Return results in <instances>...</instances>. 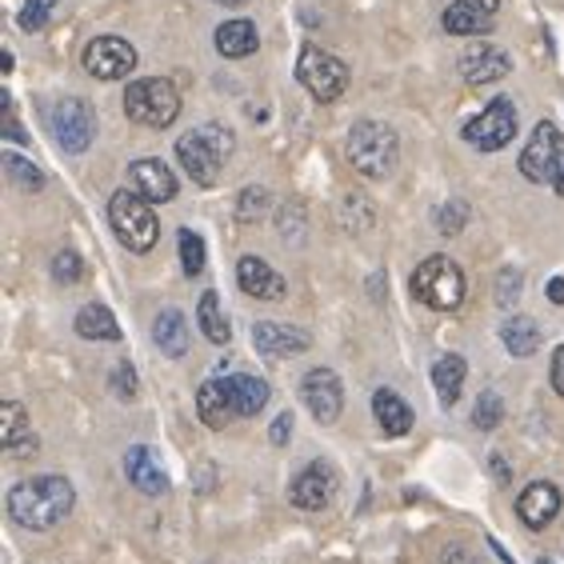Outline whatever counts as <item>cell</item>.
Wrapping results in <instances>:
<instances>
[{
	"label": "cell",
	"mask_w": 564,
	"mask_h": 564,
	"mask_svg": "<svg viewBox=\"0 0 564 564\" xmlns=\"http://www.w3.org/2000/svg\"><path fill=\"white\" fill-rule=\"evenodd\" d=\"M181 264H185L188 276H200L205 272V240L196 237L193 228H181Z\"/></svg>",
	"instance_id": "obj_34"
},
{
	"label": "cell",
	"mask_w": 564,
	"mask_h": 564,
	"mask_svg": "<svg viewBox=\"0 0 564 564\" xmlns=\"http://www.w3.org/2000/svg\"><path fill=\"white\" fill-rule=\"evenodd\" d=\"M124 473H129V480L144 492V497H161V492L169 489V477H164L161 460H156L152 448H144V445L129 448V456H124Z\"/></svg>",
	"instance_id": "obj_20"
},
{
	"label": "cell",
	"mask_w": 564,
	"mask_h": 564,
	"mask_svg": "<svg viewBox=\"0 0 564 564\" xmlns=\"http://www.w3.org/2000/svg\"><path fill=\"white\" fill-rule=\"evenodd\" d=\"M225 392L237 416H257L269 404V380L249 377V372H237V377H225Z\"/></svg>",
	"instance_id": "obj_22"
},
{
	"label": "cell",
	"mask_w": 564,
	"mask_h": 564,
	"mask_svg": "<svg viewBox=\"0 0 564 564\" xmlns=\"http://www.w3.org/2000/svg\"><path fill=\"white\" fill-rule=\"evenodd\" d=\"M536 564H556V561H549V556H541V561H536Z\"/></svg>",
	"instance_id": "obj_47"
},
{
	"label": "cell",
	"mask_w": 564,
	"mask_h": 564,
	"mask_svg": "<svg viewBox=\"0 0 564 564\" xmlns=\"http://www.w3.org/2000/svg\"><path fill=\"white\" fill-rule=\"evenodd\" d=\"M337 497V477H333V468L313 460V465H304L301 473L293 477L289 485V500H293L301 512H321L328 509V500Z\"/></svg>",
	"instance_id": "obj_13"
},
{
	"label": "cell",
	"mask_w": 564,
	"mask_h": 564,
	"mask_svg": "<svg viewBox=\"0 0 564 564\" xmlns=\"http://www.w3.org/2000/svg\"><path fill=\"white\" fill-rule=\"evenodd\" d=\"M0 161H4V173H9V181L17 188H24V193H41L44 188V173L33 161H24V156H17V152H4Z\"/></svg>",
	"instance_id": "obj_31"
},
{
	"label": "cell",
	"mask_w": 564,
	"mask_h": 564,
	"mask_svg": "<svg viewBox=\"0 0 564 564\" xmlns=\"http://www.w3.org/2000/svg\"><path fill=\"white\" fill-rule=\"evenodd\" d=\"M301 85L308 88V97L321 100V105H333L348 88V65L337 61L333 53L316 48V44H304L301 48V65H296Z\"/></svg>",
	"instance_id": "obj_7"
},
{
	"label": "cell",
	"mask_w": 564,
	"mask_h": 564,
	"mask_svg": "<svg viewBox=\"0 0 564 564\" xmlns=\"http://www.w3.org/2000/svg\"><path fill=\"white\" fill-rule=\"evenodd\" d=\"M549 301L564 304V276H553V281H549Z\"/></svg>",
	"instance_id": "obj_42"
},
{
	"label": "cell",
	"mask_w": 564,
	"mask_h": 564,
	"mask_svg": "<svg viewBox=\"0 0 564 564\" xmlns=\"http://www.w3.org/2000/svg\"><path fill=\"white\" fill-rule=\"evenodd\" d=\"M348 161H352V169L360 176L384 181V176H392L397 161H401V141L380 120H357L352 132H348Z\"/></svg>",
	"instance_id": "obj_2"
},
{
	"label": "cell",
	"mask_w": 564,
	"mask_h": 564,
	"mask_svg": "<svg viewBox=\"0 0 564 564\" xmlns=\"http://www.w3.org/2000/svg\"><path fill=\"white\" fill-rule=\"evenodd\" d=\"M413 296L436 313H453L465 301V272L448 257H429L421 269L413 272Z\"/></svg>",
	"instance_id": "obj_6"
},
{
	"label": "cell",
	"mask_w": 564,
	"mask_h": 564,
	"mask_svg": "<svg viewBox=\"0 0 564 564\" xmlns=\"http://www.w3.org/2000/svg\"><path fill=\"white\" fill-rule=\"evenodd\" d=\"M124 112L144 129H169L181 117V93L164 76H144V80H132L124 93Z\"/></svg>",
	"instance_id": "obj_4"
},
{
	"label": "cell",
	"mask_w": 564,
	"mask_h": 564,
	"mask_svg": "<svg viewBox=\"0 0 564 564\" xmlns=\"http://www.w3.org/2000/svg\"><path fill=\"white\" fill-rule=\"evenodd\" d=\"M109 220L120 245L132 252H149L156 245V237H161V220H156L152 205L141 193H132V188H120L109 200Z\"/></svg>",
	"instance_id": "obj_5"
},
{
	"label": "cell",
	"mask_w": 564,
	"mask_h": 564,
	"mask_svg": "<svg viewBox=\"0 0 564 564\" xmlns=\"http://www.w3.org/2000/svg\"><path fill=\"white\" fill-rule=\"evenodd\" d=\"M512 73V56L500 48V44H473L465 56H460V76L468 85H492L500 76Z\"/></svg>",
	"instance_id": "obj_14"
},
{
	"label": "cell",
	"mask_w": 564,
	"mask_h": 564,
	"mask_svg": "<svg viewBox=\"0 0 564 564\" xmlns=\"http://www.w3.org/2000/svg\"><path fill=\"white\" fill-rule=\"evenodd\" d=\"M500 340H505V348H509L512 357H532V352L541 348V328H536V321H529V316H512V321H505V328H500Z\"/></svg>",
	"instance_id": "obj_29"
},
{
	"label": "cell",
	"mask_w": 564,
	"mask_h": 564,
	"mask_svg": "<svg viewBox=\"0 0 564 564\" xmlns=\"http://www.w3.org/2000/svg\"><path fill=\"white\" fill-rule=\"evenodd\" d=\"M61 4V0H29L21 12V29L24 33H41L44 24H48V17H53V9Z\"/></svg>",
	"instance_id": "obj_36"
},
{
	"label": "cell",
	"mask_w": 564,
	"mask_h": 564,
	"mask_svg": "<svg viewBox=\"0 0 564 564\" xmlns=\"http://www.w3.org/2000/svg\"><path fill=\"white\" fill-rule=\"evenodd\" d=\"M465 377H468L465 357H456V352H448V357L436 360V365H433V384H436V397H441V404H456V401H460Z\"/></svg>",
	"instance_id": "obj_26"
},
{
	"label": "cell",
	"mask_w": 564,
	"mask_h": 564,
	"mask_svg": "<svg viewBox=\"0 0 564 564\" xmlns=\"http://www.w3.org/2000/svg\"><path fill=\"white\" fill-rule=\"evenodd\" d=\"M257 44H261V36H257V24L252 21H225L217 29V53L228 56V61H240V56H252L257 53Z\"/></svg>",
	"instance_id": "obj_24"
},
{
	"label": "cell",
	"mask_w": 564,
	"mask_h": 564,
	"mask_svg": "<svg viewBox=\"0 0 564 564\" xmlns=\"http://www.w3.org/2000/svg\"><path fill=\"white\" fill-rule=\"evenodd\" d=\"M264 213H269V188L249 185L237 196V220L240 225H252V220H261Z\"/></svg>",
	"instance_id": "obj_33"
},
{
	"label": "cell",
	"mask_w": 564,
	"mask_h": 564,
	"mask_svg": "<svg viewBox=\"0 0 564 564\" xmlns=\"http://www.w3.org/2000/svg\"><path fill=\"white\" fill-rule=\"evenodd\" d=\"M553 188L564 196V152H561V161H556V173H553Z\"/></svg>",
	"instance_id": "obj_44"
},
{
	"label": "cell",
	"mask_w": 564,
	"mask_h": 564,
	"mask_svg": "<svg viewBox=\"0 0 564 564\" xmlns=\"http://www.w3.org/2000/svg\"><path fill=\"white\" fill-rule=\"evenodd\" d=\"M196 413H200V421H205L213 433H225L228 424L237 421V409L228 401L225 380H205V384H200V392H196Z\"/></svg>",
	"instance_id": "obj_21"
},
{
	"label": "cell",
	"mask_w": 564,
	"mask_h": 564,
	"mask_svg": "<svg viewBox=\"0 0 564 564\" xmlns=\"http://www.w3.org/2000/svg\"><path fill=\"white\" fill-rule=\"evenodd\" d=\"M217 4H225V9H240L245 0H217Z\"/></svg>",
	"instance_id": "obj_46"
},
{
	"label": "cell",
	"mask_w": 564,
	"mask_h": 564,
	"mask_svg": "<svg viewBox=\"0 0 564 564\" xmlns=\"http://www.w3.org/2000/svg\"><path fill=\"white\" fill-rule=\"evenodd\" d=\"M152 340H156V348H161L164 357H185L188 352L185 316L176 313V308H164V313L152 321Z\"/></svg>",
	"instance_id": "obj_25"
},
{
	"label": "cell",
	"mask_w": 564,
	"mask_h": 564,
	"mask_svg": "<svg viewBox=\"0 0 564 564\" xmlns=\"http://www.w3.org/2000/svg\"><path fill=\"white\" fill-rule=\"evenodd\" d=\"M445 29L453 36H480L492 29V17H485V12L465 4V0H453L445 9Z\"/></svg>",
	"instance_id": "obj_30"
},
{
	"label": "cell",
	"mask_w": 564,
	"mask_h": 564,
	"mask_svg": "<svg viewBox=\"0 0 564 564\" xmlns=\"http://www.w3.org/2000/svg\"><path fill=\"white\" fill-rule=\"evenodd\" d=\"M301 401L308 404L316 424H333L345 409V389H340V377L333 369H313L301 380Z\"/></svg>",
	"instance_id": "obj_12"
},
{
	"label": "cell",
	"mask_w": 564,
	"mask_h": 564,
	"mask_svg": "<svg viewBox=\"0 0 564 564\" xmlns=\"http://www.w3.org/2000/svg\"><path fill=\"white\" fill-rule=\"evenodd\" d=\"M517 296H521V272L505 269V272H500V281H497V304H500V308H512V304H517Z\"/></svg>",
	"instance_id": "obj_38"
},
{
	"label": "cell",
	"mask_w": 564,
	"mask_h": 564,
	"mask_svg": "<svg viewBox=\"0 0 564 564\" xmlns=\"http://www.w3.org/2000/svg\"><path fill=\"white\" fill-rule=\"evenodd\" d=\"M76 333L85 340H120V325L112 308L105 304H85L80 313H76Z\"/></svg>",
	"instance_id": "obj_27"
},
{
	"label": "cell",
	"mask_w": 564,
	"mask_h": 564,
	"mask_svg": "<svg viewBox=\"0 0 564 564\" xmlns=\"http://www.w3.org/2000/svg\"><path fill=\"white\" fill-rule=\"evenodd\" d=\"M465 4H473V9H480V12H485V17L500 9V0H465Z\"/></svg>",
	"instance_id": "obj_43"
},
{
	"label": "cell",
	"mask_w": 564,
	"mask_h": 564,
	"mask_svg": "<svg viewBox=\"0 0 564 564\" xmlns=\"http://www.w3.org/2000/svg\"><path fill=\"white\" fill-rule=\"evenodd\" d=\"M561 152H564V141H561V132H556V124L553 120H541V124L532 129L529 144H524V152H521V173L529 176L532 185L553 181Z\"/></svg>",
	"instance_id": "obj_10"
},
{
	"label": "cell",
	"mask_w": 564,
	"mask_h": 564,
	"mask_svg": "<svg viewBox=\"0 0 564 564\" xmlns=\"http://www.w3.org/2000/svg\"><path fill=\"white\" fill-rule=\"evenodd\" d=\"M232 152V132L225 124H205V129L185 132L176 141V161L193 176L196 185H217L220 161Z\"/></svg>",
	"instance_id": "obj_3"
},
{
	"label": "cell",
	"mask_w": 564,
	"mask_h": 564,
	"mask_svg": "<svg viewBox=\"0 0 564 564\" xmlns=\"http://www.w3.org/2000/svg\"><path fill=\"white\" fill-rule=\"evenodd\" d=\"M505 421V401H500V392H480L477 409H473V424H477L480 433H492L497 424Z\"/></svg>",
	"instance_id": "obj_32"
},
{
	"label": "cell",
	"mask_w": 564,
	"mask_h": 564,
	"mask_svg": "<svg viewBox=\"0 0 564 564\" xmlns=\"http://www.w3.org/2000/svg\"><path fill=\"white\" fill-rule=\"evenodd\" d=\"M53 276L61 284H76L80 276H85V264H80V257H76L73 249L56 252V257H53Z\"/></svg>",
	"instance_id": "obj_37"
},
{
	"label": "cell",
	"mask_w": 564,
	"mask_h": 564,
	"mask_svg": "<svg viewBox=\"0 0 564 564\" xmlns=\"http://www.w3.org/2000/svg\"><path fill=\"white\" fill-rule=\"evenodd\" d=\"M80 61L97 80H120V76H129L137 68V48L129 41H120V36H97V41L85 44Z\"/></svg>",
	"instance_id": "obj_11"
},
{
	"label": "cell",
	"mask_w": 564,
	"mask_h": 564,
	"mask_svg": "<svg viewBox=\"0 0 564 564\" xmlns=\"http://www.w3.org/2000/svg\"><path fill=\"white\" fill-rule=\"evenodd\" d=\"M237 284L249 296H257V301H281V296L289 293V284H284L281 272L272 269L269 261H261V257H240Z\"/></svg>",
	"instance_id": "obj_17"
},
{
	"label": "cell",
	"mask_w": 564,
	"mask_h": 564,
	"mask_svg": "<svg viewBox=\"0 0 564 564\" xmlns=\"http://www.w3.org/2000/svg\"><path fill=\"white\" fill-rule=\"evenodd\" d=\"M252 345L261 348L264 357H301V352H308L313 337H308L304 328H289V325H276V321H261V325H252Z\"/></svg>",
	"instance_id": "obj_16"
},
{
	"label": "cell",
	"mask_w": 564,
	"mask_h": 564,
	"mask_svg": "<svg viewBox=\"0 0 564 564\" xmlns=\"http://www.w3.org/2000/svg\"><path fill=\"white\" fill-rule=\"evenodd\" d=\"M549 377H553V389L564 397V345L553 352V372H549Z\"/></svg>",
	"instance_id": "obj_41"
},
{
	"label": "cell",
	"mask_w": 564,
	"mask_h": 564,
	"mask_svg": "<svg viewBox=\"0 0 564 564\" xmlns=\"http://www.w3.org/2000/svg\"><path fill=\"white\" fill-rule=\"evenodd\" d=\"M492 468H497V480L505 485L509 480V468H505V456H492Z\"/></svg>",
	"instance_id": "obj_45"
},
{
	"label": "cell",
	"mask_w": 564,
	"mask_h": 564,
	"mask_svg": "<svg viewBox=\"0 0 564 564\" xmlns=\"http://www.w3.org/2000/svg\"><path fill=\"white\" fill-rule=\"evenodd\" d=\"M76 505V492L65 477H33L21 480L9 492V517L29 532H48L65 521Z\"/></svg>",
	"instance_id": "obj_1"
},
{
	"label": "cell",
	"mask_w": 564,
	"mask_h": 564,
	"mask_svg": "<svg viewBox=\"0 0 564 564\" xmlns=\"http://www.w3.org/2000/svg\"><path fill=\"white\" fill-rule=\"evenodd\" d=\"M48 124H53L56 144L65 152H88V144L97 137V117H93V109L80 97L61 100L53 109V117H48Z\"/></svg>",
	"instance_id": "obj_9"
},
{
	"label": "cell",
	"mask_w": 564,
	"mask_h": 564,
	"mask_svg": "<svg viewBox=\"0 0 564 564\" xmlns=\"http://www.w3.org/2000/svg\"><path fill=\"white\" fill-rule=\"evenodd\" d=\"M289 433H293V416L281 413V416H276V421H272L269 441H272V445H276V448H284V445H289Z\"/></svg>",
	"instance_id": "obj_40"
},
{
	"label": "cell",
	"mask_w": 564,
	"mask_h": 564,
	"mask_svg": "<svg viewBox=\"0 0 564 564\" xmlns=\"http://www.w3.org/2000/svg\"><path fill=\"white\" fill-rule=\"evenodd\" d=\"M112 392H117V397H124V401H129V397H137V372H132L129 360L112 369Z\"/></svg>",
	"instance_id": "obj_39"
},
{
	"label": "cell",
	"mask_w": 564,
	"mask_h": 564,
	"mask_svg": "<svg viewBox=\"0 0 564 564\" xmlns=\"http://www.w3.org/2000/svg\"><path fill=\"white\" fill-rule=\"evenodd\" d=\"M465 220H468V205H465V200H448V205L436 208V228H441L445 237H456V232L465 228Z\"/></svg>",
	"instance_id": "obj_35"
},
{
	"label": "cell",
	"mask_w": 564,
	"mask_h": 564,
	"mask_svg": "<svg viewBox=\"0 0 564 564\" xmlns=\"http://www.w3.org/2000/svg\"><path fill=\"white\" fill-rule=\"evenodd\" d=\"M561 505V489H556L553 480H532L529 489L521 492V500H517V512H521V521L529 529H549L556 521Z\"/></svg>",
	"instance_id": "obj_15"
},
{
	"label": "cell",
	"mask_w": 564,
	"mask_h": 564,
	"mask_svg": "<svg viewBox=\"0 0 564 564\" xmlns=\"http://www.w3.org/2000/svg\"><path fill=\"white\" fill-rule=\"evenodd\" d=\"M517 137V105L509 97H497L477 120L465 124V141L480 152H500Z\"/></svg>",
	"instance_id": "obj_8"
},
{
	"label": "cell",
	"mask_w": 564,
	"mask_h": 564,
	"mask_svg": "<svg viewBox=\"0 0 564 564\" xmlns=\"http://www.w3.org/2000/svg\"><path fill=\"white\" fill-rule=\"evenodd\" d=\"M0 445L12 456H29L36 453V436L29 429V416H24L21 401H4L0 404Z\"/></svg>",
	"instance_id": "obj_19"
},
{
	"label": "cell",
	"mask_w": 564,
	"mask_h": 564,
	"mask_svg": "<svg viewBox=\"0 0 564 564\" xmlns=\"http://www.w3.org/2000/svg\"><path fill=\"white\" fill-rule=\"evenodd\" d=\"M372 416H377V424L384 429V436H409V429H413V409L404 404L401 392H392V389H380L377 397H372Z\"/></svg>",
	"instance_id": "obj_23"
},
{
	"label": "cell",
	"mask_w": 564,
	"mask_h": 564,
	"mask_svg": "<svg viewBox=\"0 0 564 564\" xmlns=\"http://www.w3.org/2000/svg\"><path fill=\"white\" fill-rule=\"evenodd\" d=\"M196 325H200V333H205L213 345H228V340H232V325H228L217 293L200 296V304H196Z\"/></svg>",
	"instance_id": "obj_28"
},
{
	"label": "cell",
	"mask_w": 564,
	"mask_h": 564,
	"mask_svg": "<svg viewBox=\"0 0 564 564\" xmlns=\"http://www.w3.org/2000/svg\"><path fill=\"white\" fill-rule=\"evenodd\" d=\"M129 181H132V193H141L149 205H169L176 196V176L169 173V164L164 161H137L129 169Z\"/></svg>",
	"instance_id": "obj_18"
}]
</instances>
